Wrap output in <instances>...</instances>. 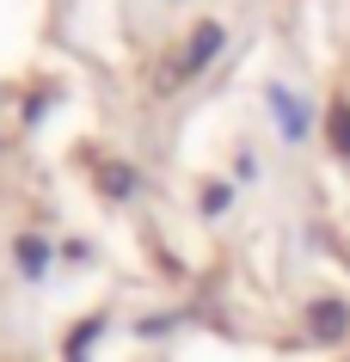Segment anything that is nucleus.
I'll return each instance as SVG.
<instances>
[{
	"label": "nucleus",
	"instance_id": "f257e3e1",
	"mask_svg": "<svg viewBox=\"0 0 350 362\" xmlns=\"http://www.w3.org/2000/svg\"><path fill=\"white\" fill-rule=\"evenodd\" d=\"M215 49H221V25H197L191 37H185V49H178V68L166 80H178V74H203L215 62Z\"/></svg>",
	"mask_w": 350,
	"mask_h": 362
},
{
	"label": "nucleus",
	"instance_id": "f03ea898",
	"mask_svg": "<svg viewBox=\"0 0 350 362\" xmlns=\"http://www.w3.org/2000/svg\"><path fill=\"white\" fill-rule=\"evenodd\" d=\"M308 332H313L320 344H338V338L350 332V307H344V301H313V307H308Z\"/></svg>",
	"mask_w": 350,
	"mask_h": 362
},
{
	"label": "nucleus",
	"instance_id": "7ed1b4c3",
	"mask_svg": "<svg viewBox=\"0 0 350 362\" xmlns=\"http://www.w3.org/2000/svg\"><path fill=\"white\" fill-rule=\"evenodd\" d=\"M271 105H276V129L289 135V141H301V135L313 129V117H308V105L289 93V86H271Z\"/></svg>",
	"mask_w": 350,
	"mask_h": 362
},
{
	"label": "nucleus",
	"instance_id": "20e7f679",
	"mask_svg": "<svg viewBox=\"0 0 350 362\" xmlns=\"http://www.w3.org/2000/svg\"><path fill=\"white\" fill-rule=\"evenodd\" d=\"M19 270H25V276H43V270H49V240L25 233V240H19Z\"/></svg>",
	"mask_w": 350,
	"mask_h": 362
},
{
	"label": "nucleus",
	"instance_id": "39448f33",
	"mask_svg": "<svg viewBox=\"0 0 350 362\" xmlns=\"http://www.w3.org/2000/svg\"><path fill=\"white\" fill-rule=\"evenodd\" d=\"M326 135H332V148H338V160H350V105L344 98L326 111Z\"/></svg>",
	"mask_w": 350,
	"mask_h": 362
},
{
	"label": "nucleus",
	"instance_id": "423d86ee",
	"mask_svg": "<svg viewBox=\"0 0 350 362\" xmlns=\"http://www.w3.org/2000/svg\"><path fill=\"white\" fill-rule=\"evenodd\" d=\"M203 209L221 215V209H228V191H221V185H209V191H203Z\"/></svg>",
	"mask_w": 350,
	"mask_h": 362
}]
</instances>
